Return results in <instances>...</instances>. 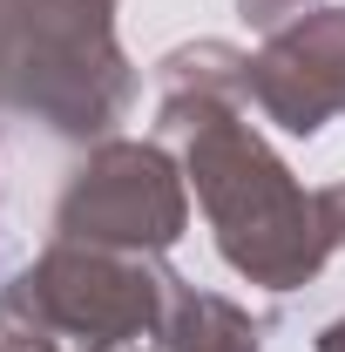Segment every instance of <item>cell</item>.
I'll list each match as a JSON object with an SVG mask.
<instances>
[{"instance_id": "obj_9", "label": "cell", "mask_w": 345, "mask_h": 352, "mask_svg": "<svg viewBox=\"0 0 345 352\" xmlns=\"http://www.w3.org/2000/svg\"><path fill=\"white\" fill-rule=\"evenodd\" d=\"M318 352H345V318H332V325H325V339H318Z\"/></svg>"}, {"instance_id": "obj_8", "label": "cell", "mask_w": 345, "mask_h": 352, "mask_svg": "<svg viewBox=\"0 0 345 352\" xmlns=\"http://www.w3.org/2000/svg\"><path fill=\"white\" fill-rule=\"evenodd\" d=\"M318 217H325V230H332V244H345V183L318 190Z\"/></svg>"}, {"instance_id": "obj_5", "label": "cell", "mask_w": 345, "mask_h": 352, "mask_svg": "<svg viewBox=\"0 0 345 352\" xmlns=\"http://www.w3.org/2000/svg\"><path fill=\"white\" fill-rule=\"evenodd\" d=\"M244 95L285 135H318L345 109V7H311L278 28L244 68Z\"/></svg>"}, {"instance_id": "obj_7", "label": "cell", "mask_w": 345, "mask_h": 352, "mask_svg": "<svg viewBox=\"0 0 345 352\" xmlns=\"http://www.w3.org/2000/svg\"><path fill=\"white\" fill-rule=\"evenodd\" d=\"M237 7H244V21H251V28H271V34H278V28H291L298 14H311V0H237Z\"/></svg>"}, {"instance_id": "obj_6", "label": "cell", "mask_w": 345, "mask_h": 352, "mask_svg": "<svg viewBox=\"0 0 345 352\" xmlns=\"http://www.w3.org/2000/svg\"><path fill=\"white\" fill-rule=\"evenodd\" d=\"M163 352H264L258 346V325L230 298L216 292H197V285H170V311H163Z\"/></svg>"}, {"instance_id": "obj_2", "label": "cell", "mask_w": 345, "mask_h": 352, "mask_svg": "<svg viewBox=\"0 0 345 352\" xmlns=\"http://www.w3.org/2000/svg\"><path fill=\"white\" fill-rule=\"evenodd\" d=\"M109 14L115 0H0V109H27L61 135L122 122L135 75Z\"/></svg>"}, {"instance_id": "obj_4", "label": "cell", "mask_w": 345, "mask_h": 352, "mask_svg": "<svg viewBox=\"0 0 345 352\" xmlns=\"http://www.w3.org/2000/svg\"><path fill=\"white\" fill-rule=\"evenodd\" d=\"M183 223L190 204L163 142H102L54 210V230L68 244H102V251H163L183 237Z\"/></svg>"}, {"instance_id": "obj_3", "label": "cell", "mask_w": 345, "mask_h": 352, "mask_svg": "<svg viewBox=\"0 0 345 352\" xmlns=\"http://www.w3.org/2000/svg\"><path fill=\"white\" fill-rule=\"evenodd\" d=\"M176 271L142 264V251L102 244H54L0 292V332H47L75 339L82 352H129L142 332H163Z\"/></svg>"}, {"instance_id": "obj_1", "label": "cell", "mask_w": 345, "mask_h": 352, "mask_svg": "<svg viewBox=\"0 0 345 352\" xmlns=\"http://www.w3.org/2000/svg\"><path fill=\"white\" fill-rule=\"evenodd\" d=\"M244 102L251 95H163L156 135L163 149H183V183L197 190L230 271L271 292H298L304 278H318L332 230L318 217V197H304L244 122Z\"/></svg>"}]
</instances>
